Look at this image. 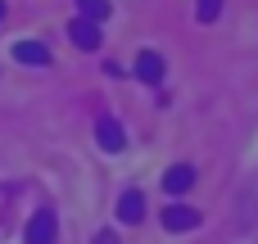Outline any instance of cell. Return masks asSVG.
Listing matches in <instances>:
<instances>
[{
	"instance_id": "30bf717a",
	"label": "cell",
	"mask_w": 258,
	"mask_h": 244,
	"mask_svg": "<svg viewBox=\"0 0 258 244\" xmlns=\"http://www.w3.org/2000/svg\"><path fill=\"white\" fill-rule=\"evenodd\" d=\"M82 5H86V18H95V23L109 18V0H82Z\"/></svg>"
},
{
	"instance_id": "277c9868",
	"label": "cell",
	"mask_w": 258,
	"mask_h": 244,
	"mask_svg": "<svg viewBox=\"0 0 258 244\" xmlns=\"http://www.w3.org/2000/svg\"><path fill=\"white\" fill-rule=\"evenodd\" d=\"M136 77H141L145 86H159V82H163V59H159L154 50H141V54H136Z\"/></svg>"
},
{
	"instance_id": "5b68a950",
	"label": "cell",
	"mask_w": 258,
	"mask_h": 244,
	"mask_svg": "<svg viewBox=\"0 0 258 244\" xmlns=\"http://www.w3.org/2000/svg\"><path fill=\"white\" fill-rule=\"evenodd\" d=\"M190 186H195V168H190V163H177V168L163 172V190H168V195H186Z\"/></svg>"
},
{
	"instance_id": "ba28073f",
	"label": "cell",
	"mask_w": 258,
	"mask_h": 244,
	"mask_svg": "<svg viewBox=\"0 0 258 244\" xmlns=\"http://www.w3.org/2000/svg\"><path fill=\"white\" fill-rule=\"evenodd\" d=\"M95 131H100V136H95V140H100V149H109V154H118V149H122V140H127V136H122V127H118V122H109V118H104Z\"/></svg>"
},
{
	"instance_id": "7a4b0ae2",
	"label": "cell",
	"mask_w": 258,
	"mask_h": 244,
	"mask_svg": "<svg viewBox=\"0 0 258 244\" xmlns=\"http://www.w3.org/2000/svg\"><path fill=\"white\" fill-rule=\"evenodd\" d=\"M68 41H73L77 50H100V23H95V18H77V23L68 27Z\"/></svg>"
},
{
	"instance_id": "8fae6325",
	"label": "cell",
	"mask_w": 258,
	"mask_h": 244,
	"mask_svg": "<svg viewBox=\"0 0 258 244\" xmlns=\"http://www.w3.org/2000/svg\"><path fill=\"white\" fill-rule=\"evenodd\" d=\"M0 18H5V0H0Z\"/></svg>"
},
{
	"instance_id": "6da1fadb",
	"label": "cell",
	"mask_w": 258,
	"mask_h": 244,
	"mask_svg": "<svg viewBox=\"0 0 258 244\" xmlns=\"http://www.w3.org/2000/svg\"><path fill=\"white\" fill-rule=\"evenodd\" d=\"M27 244H50L54 235H59V222H54V213L50 208H41V213H32V222H27Z\"/></svg>"
},
{
	"instance_id": "52a82bcc",
	"label": "cell",
	"mask_w": 258,
	"mask_h": 244,
	"mask_svg": "<svg viewBox=\"0 0 258 244\" xmlns=\"http://www.w3.org/2000/svg\"><path fill=\"white\" fill-rule=\"evenodd\" d=\"M14 59L27 63V68H45V63H50V50H45L41 41H18V45H14Z\"/></svg>"
},
{
	"instance_id": "9c48e42d",
	"label": "cell",
	"mask_w": 258,
	"mask_h": 244,
	"mask_svg": "<svg viewBox=\"0 0 258 244\" xmlns=\"http://www.w3.org/2000/svg\"><path fill=\"white\" fill-rule=\"evenodd\" d=\"M218 14H222V0H195V18L200 23H213Z\"/></svg>"
},
{
	"instance_id": "8992f818",
	"label": "cell",
	"mask_w": 258,
	"mask_h": 244,
	"mask_svg": "<svg viewBox=\"0 0 258 244\" xmlns=\"http://www.w3.org/2000/svg\"><path fill=\"white\" fill-rule=\"evenodd\" d=\"M118 217H122L127 226H141V222H145V195H141V190H127V195L118 199Z\"/></svg>"
},
{
	"instance_id": "3957f363",
	"label": "cell",
	"mask_w": 258,
	"mask_h": 244,
	"mask_svg": "<svg viewBox=\"0 0 258 244\" xmlns=\"http://www.w3.org/2000/svg\"><path fill=\"white\" fill-rule=\"evenodd\" d=\"M200 226V213L195 208H181V204H168L163 208V231H195Z\"/></svg>"
}]
</instances>
